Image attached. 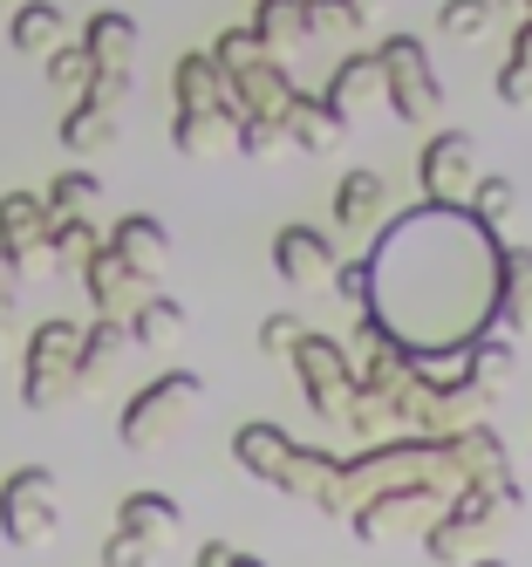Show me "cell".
<instances>
[{
    "label": "cell",
    "instance_id": "obj_1",
    "mask_svg": "<svg viewBox=\"0 0 532 567\" xmlns=\"http://www.w3.org/2000/svg\"><path fill=\"white\" fill-rule=\"evenodd\" d=\"M368 274V321L389 342V355H471L491 321H499L505 295V254L491 226H478L465 206H409L376 233V247L362 260Z\"/></svg>",
    "mask_w": 532,
    "mask_h": 567
},
{
    "label": "cell",
    "instance_id": "obj_2",
    "mask_svg": "<svg viewBox=\"0 0 532 567\" xmlns=\"http://www.w3.org/2000/svg\"><path fill=\"white\" fill-rule=\"evenodd\" d=\"M75 349H82V321H69V315L41 321V329L28 336V370H21V403L28 411H55V403H69L82 390Z\"/></svg>",
    "mask_w": 532,
    "mask_h": 567
},
{
    "label": "cell",
    "instance_id": "obj_3",
    "mask_svg": "<svg viewBox=\"0 0 532 567\" xmlns=\"http://www.w3.org/2000/svg\"><path fill=\"white\" fill-rule=\"evenodd\" d=\"M55 526H62V499L49 465H21L14 478H0V534L14 547H49Z\"/></svg>",
    "mask_w": 532,
    "mask_h": 567
},
{
    "label": "cell",
    "instance_id": "obj_4",
    "mask_svg": "<svg viewBox=\"0 0 532 567\" xmlns=\"http://www.w3.org/2000/svg\"><path fill=\"white\" fill-rule=\"evenodd\" d=\"M198 396H205V377H198V370H164L157 383H144L131 403H123V424H116V437L131 444V452H150V444H164V437H171L178 411H185V403H198Z\"/></svg>",
    "mask_w": 532,
    "mask_h": 567
},
{
    "label": "cell",
    "instance_id": "obj_5",
    "mask_svg": "<svg viewBox=\"0 0 532 567\" xmlns=\"http://www.w3.org/2000/svg\"><path fill=\"white\" fill-rule=\"evenodd\" d=\"M376 69H383L389 110L403 116V124H430L444 96H437V75H430V55H424V42H409V34H389V42L376 49Z\"/></svg>",
    "mask_w": 532,
    "mask_h": 567
},
{
    "label": "cell",
    "instance_id": "obj_6",
    "mask_svg": "<svg viewBox=\"0 0 532 567\" xmlns=\"http://www.w3.org/2000/svg\"><path fill=\"white\" fill-rule=\"evenodd\" d=\"M471 165H478V137H471V131H444V137H430V151L417 157L424 198H430V206H458L465 185H471Z\"/></svg>",
    "mask_w": 532,
    "mask_h": 567
},
{
    "label": "cell",
    "instance_id": "obj_7",
    "mask_svg": "<svg viewBox=\"0 0 532 567\" xmlns=\"http://www.w3.org/2000/svg\"><path fill=\"white\" fill-rule=\"evenodd\" d=\"M294 370H301V390H307L314 411H342V383H348V355H342V342L301 336V342H294Z\"/></svg>",
    "mask_w": 532,
    "mask_h": 567
},
{
    "label": "cell",
    "instance_id": "obj_8",
    "mask_svg": "<svg viewBox=\"0 0 532 567\" xmlns=\"http://www.w3.org/2000/svg\"><path fill=\"white\" fill-rule=\"evenodd\" d=\"M82 288H90V301H96V315H109V321H123L137 301H144V274L137 267H123L109 247H96L90 260H82Z\"/></svg>",
    "mask_w": 532,
    "mask_h": 567
},
{
    "label": "cell",
    "instance_id": "obj_9",
    "mask_svg": "<svg viewBox=\"0 0 532 567\" xmlns=\"http://www.w3.org/2000/svg\"><path fill=\"white\" fill-rule=\"evenodd\" d=\"M273 274L286 288H314V280L335 274V254H327V239L314 226H280L273 233Z\"/></svg>",
    "mask_w": 532,
    "mask_h": 567
},
{
    "label": "cell",
    "instance_id": "obj_10",
    "mask_svg": "<svg viewBox=\"0 0 532 567\" xmlns=\"http://www.w3.org/2000/svg\"><path fill=\"white\" fill-rule=\"evenodd\" d=\"M294 452H301V444L286 437L280 424H239V431H232V458L253 472V478H267V485H286V465H294Z\"/></svg>",
    "mask_w": 532,
    "mask_h": 567
},
{
    "label": "cell",
    "instance_id": "obj_11",
    "mask_svg": "<svg viewBox=\"0 0 532 567\" xmlns=\"http://www.w3.org/2000/svg\"><path fill=\"white\" fill-rule=\"evenodd\" d=\"M103 247L123 260V267H137V274H157L164 267V254H171V233H164L150 213H123L116 226H109V239Z\"/></svg>",
    "mask_w": 532,
    "mask_h": 567
},
{
    "label": "cell",
    "instance_id": "obj_12",
    "mask_svg": "<svg viewBox=\"0 0 532 567\" xmlns=\"http://www.w3.org/2000/svg\"><path fill=\"white\" fill-rule=\"evenodd\" d=\"M82 55H90L96 75H103V69H131V62H137V21L116 14V8L90 14V28H82Z\"/></svg>",
    "mask_w": 532,
    "mask_h": 567
},
{
    "label": "cell",
    "instance_id": "obj_13",
    "mask_svg": "<svg viewBox=\"0 0 532 567\" xmlns=\"http://www.w3.org/2000/svg\"><path fill=\"white\" fill-rule=\"evenodd\" d=\"M41 239H49V206H41V192H0V247L28 254Z\"/></svg>",
    "mask_w": 532,
    "mask_h": 567
},
{
    "label": "cell",
    "instance_id": "obj_14",
    "mask_svg": "<svg viewBox=\"0 0 532 567\" xmlns=\"http://www.w3.org/2000/svg\"><path fill=\"white\" fill-rule=\"evenodd\" d=\"M178 499H164V493H131V499H123L116 506V526H123V534H137V540H150V547H164V540H171L178 534Z\"/></svg>",
    "mask_w": 532,
    "mask_h": 567
},
{
    "label": "cell",
    "instance_id": "obj_15",
    "mask_svg": "<svg viewBox=\"0 0 532 567\" xmlns=\"http://www.w3.org/2000/svg\"><path fill=\"white\" fill-rule=\"evenodd\" d=\"M123 336L144 342V349H164V342H178L185 336V308L171 295H144L131 315H123Z\"/></svg>",
    "mask_w": 532,
    "mask_h": 567
},
{
    "label": "cell",
    "instance_id": "obj_16",
    "mask_svg": "<svg viewBox=\"0 0 532 567\" xmlns=\"http://www.w3.org/2000/svg\"><path fill=\"white\" fill-rule=\"evenodd\" d=\"M232 124H239L232 103H219V110H178V116H171V144H178L185 157H205L212 144L232 137Z\"/></svg>",
    "mask_w": 532,
    "mask_h": 567
},
{
    "label": "cell",
    "instance_id": "obj_17",
    "mask_svg": "<svg viewBox=\"0 0 532 567\" xmlns=\"http://www.w3.org/2000/svg\"><path fill=\"white\" fill-rule=\"evenodd\" d=\"M273 131H286V137H294L301 151H327V137L342 131V116L327 110L321 96H294V103H286V110L273 116Z\"/></svg>",
    "mask_w": 532,
    "mask_h": 567
},
{
    "label": "cell",
    "instance_id": "obj_18",
    "mask_svg": "<svg viewBox=\"0 0 532 567\" xmlns=\"http://www.w3.org/2000/svg\"><path fill=\"white\" fill-rule=\"evenodd\" d=\"M8 42L21 55H49L62 42V8H55V0H21L14 21H8Z\"/></svg>",
    "mask_w": 532,
    "mask_h": 567
},
{
    "label": "cell",
    "instance_id": "obj_19",
    "mask_svg": "<svg viewBox=\"0 0 532 567\" xmlns=\"http://www.w3.org/2000/svg\"><path fill=\"white\" fill-rule=\"evenodd\" d=\"M171 90H178V110H219L226 103V75L212 69V55H178Z\"/></svg>",
    "mask_w": 532,
    "mask_h": 567
},
{
    "label": "cell",
    "instance_id": "obj_20",
    "mask_svg": "<svg viewBox=\"0 0 532 567\" xmlns=\"http://www.w3.org/2000/svg\"><path fill=\"white\" fill-rule=\"evenodd\" d=\"M123 342H131V336H123V321H109V315H96L90 329H82V349H75V377H82V390H90V383L109 370V355H116Z\"/></svg>",
    "mask_w": 532,
    "mask_h": 567
},
{
    "label": "cell",
    "instance_id": "obj_21",
    "mask_svg": "<svg viewBox=\"0 0 532 567\" xmlns=\"http://www.w3.org/2000/svg\"><path fill=\"white\" fill-rule=\"evenodd\" d=\"M499 321H512L519 336H532V247L505 254V295H499Z\"/></svg>",
    "mask_w": 532,
    "mask_h": 567
},
{
    "label": "cell",
    "instance_id": "obj_22",
    "mask_svg": "<svg viewBox=\"0 0 532 567\" xmlns=\"http://www.w3.org/2000/svg\"><path fill=\"white\" fill-rule=\"evenodd\" d=\"M96 198H103V178L96 172H62L49 192H41V206H49V219H90Z\"/></svg>",
    "mask_w": 532,
    "mask_h": 567
},
{
    "label": "cell",
    "instance_id": "obj_23",
    "mask_svg": "<svg viewBox=\"0 0 532 567\" xmlns=\"http://www.w3.org/2000/svg\"><path fill=\"white\" fill-rule=\"evenodd\" d=\"M376 206H383V178L376 172H348L335 185V226H368Z\"/></svg>",
    "mask_w": 532,
    "mask_h": 567
},
{
    "label": "cell",
    "instance_id": "obj_24",
    "mask_svg": "<svg viewBox=\"0 0 532 567\" xmlns=\"http://www.w3.org/2000/svg\"><path fill=\"white\" fill-rule=\"evenodd\" d=\"M376 75H383V69H376V49H368V55H348V62L335 69V83H327V96H321V103H327V110H335L342 124H348V110L362 103V90L376 83Z\"/></svg>",
    "mask_w": 532,
    "mask_h": 567
},
{
    "label": "cell",
    "instance_id": "obj_25",
    "mask_svg": "<svg viewBox=\"0 0 532 567\" xmlns=\"http://www.w3.org/2000/svg\"><path fill=\"white\" fill-rule=\"evenodd\" d=\"M41 247H49V260L62 267H82V260H90L96 247H103V233L90 226V219H49V239H41Z\"/></svg>",
    "mask_w": 532,
    "mask_h": 567
},
{
    "label": "cell",
    "instance_id": "obj_26",
    "mask_svg": "<svg viewBox=\"0 0 532 567\" xmlns=\"http://www.w3.org/2000/svg\"><path fill=\"white\" fill-rule=\"evenodd\" d=\"M62 144H69V151H103V144H116V116L96 110V103H75V110L62 116Z\"/></svg>",
    "mask_w": 532,
    "mask_h": 567
},
{
    "label": "cell",
    "instance_id": "obj_27",
    "mask_svg": "<svg viewBox=\"0 0 532 567\" xmlns=\"http://www.w3.org/2000/svg\"><path fill=\"white\" fill-rule=\"evenodd\" d=\"M253 62H267V42H260L253 28H226V34H219V49H212V69L232 83V75H246Z\"/></svg>",
    "mask_w": 532,
    "mask_h": 567
},
{
    "label": "cell",
    "instance_id": "obj_28",
    "mask_svg": "<svg viewBox=\"0 0 532 567\" xmlns=\"http://www.w3.org/2000/svg\"><path fill=\"white\" fill-rule=\"evenodd\" d=\"M253 34H260L267 49H273V42H294V34H307V8H301V0H260Z\"/></svg>",
    "mask_w": 532,
    "mask_h": 567
},
{
    "label": "cell",
    "instance_id": "obj_29",
    "mask_svg": "<svg viewBox=\"0 0 532 567\" xmlns=\"http://www.w3.org/2000/svg\"><path fill=\"white\" fill-rule=\"evenodd\" d=\"M41 62H49V83H55L62 96H82V90H90V75H96L90 55H82V42H55Z\"/></svg>",
    "mask_w": 532,
    "mask_h": 567
},
{
    "label": "cell",
    "instance_id": "obj_30",
    "mask_svg": "<svg viewBox=\"0 0 532 567\" xmlns=\"http://www.w3.org/2000/svg\"><path fill=\"white\" fill-rule=\"evenodd\" d=\"M484 519H491V485L484 478H465V493L450 499L444 526H450V534H471V526H484Z\"/></svg>",
    "mask_w": 532,
    "mask_h": 567
},
{
    "label": "cell",
    "instance_id": "obj_31",
    "mask_svg": "<svg viewBox=\"0 0 532 567\" xmlns=\"http://www.w3.org/2000/svg\"><path fill=\"white\" fill-rule=\"evenodd\" d=\"M512 206H519V185H512V178H484V185H478V206H471V219L499 233V226L512 219Z\"/></svg>",
    "mask_w": 532,
    "mask_h": 567
},
{
    "label": "cell",
    "instance_id": "obj_32",
    "mask_svg": "<svg viewBox=\"0 0 532 567\" xmlns=\"http://www.w3.org/2000/svg\"><path fill=\"white\" fill-rule=\"evenodd\" d=\"M484 21H491V0H444V14H437V28L450 42H471Z\"/></svg>",
    "mask_w": 532,
    "mask_h": 567
},
{
    "label": "cell",
    "instance_id": "obj_33",
    "mask_svg": "<svg viewBox=\"0 0 532 567\" xmlns=\"http://www.w3.org/2000/svg\"><path fill=\"white\" fill-rule=\"evenodd\" d=\"M103 567H157V547H150V540H137V534H123V526H116V534L103 540Z\"/></svg>",
    "mask_w": 532,
    "mask_h": 567
},
{
    "label": "cell",
    "instance_id": "obj_34",
    "mask_svg": "<svg viewBox=\"0 0 532 567\" xmlns=\"http://www.w3.org/2000/svg\"><path fill=\"white\" fill-rule=\"evenodd\" d=\"M273 137H280V131L267 124V116H239V124H232V144H239L246 157H267V151H273Z\"/></svg>",
    "mask_w": 532,
    "mask_h": 567
},
{
    "label": "cell",
    "instance_id": "obj_35",
    "mask_svg": "<svg viewBox=\"0 0 532 567\" xmlns=\"http://www.w3.org/2000/svg\"><path fill=\"white\" fill-rule=\"evenodd\" d=\"M301 336H307V329H301L294 315H267V321H260V349H273V355H280V349L294 355V342H301Z\"/></svg>",
    "mask_w": 532,
    "mask_h": 567
},
{
    "label": "cell",
    "instance_id": "obj_36",
    "mask_svg": "<svg viewBox=\"0 0 532 567\" xmlns=\"http://www.w3.org/2000/svg\"><path fill=\"white\" fill-rule=\"evenodd\" d=\"M499 96H505V103H532V62H505Z\"/></svg>",
    "mask_w": 532,
    "mask_h": 567
},
{
    "label": "cell",
    "instance_id": "obj_37",
    "mask_svg": "<svg viewBox=\"0 0 532 567\" xmlns=\"http://www.w3.org/2000/svg\"><path fill=\"white\" fill-rule=\"evenodd\" d=\"M14 301H21V260L0 247V315H14Z\"/></svg>",
    "mask_w": 532,
    "mask_h": 567
},
{
    "label": "cell",
    "instance_id": "obj_38",
    "mask_svg": "<svg viewBox=\"0 0 532 567\" xmlns=\"http://www.w3.org/2000/svg\"><path fill=\"white\" fill-rule=\"evenodd\" d=\"M335 288H342L348 301H368V274H362V260H348V267H335Z\"/></svg>",
    "mask_w": 532,
    "mask_h": 567
},
{
    "label": "cell",
    "instance_id": "obj_39",
    "mask_svg": "<svg viewBox=\"0 0 532 567\" xmlns=\"http://www.w3.org/2000/svg\"><path fill=\"white\" fill-rule=\"evenodd\" d=\"M430 560L458 567V534H450V526H437V534H430Z\"/></svg>",
    "mask_w": 532,
    "mask_h": 567
},
{
    "label": "cell",
    "instance_id": "obj_40",
    "mask_svg": "<svg viewBox=\"0 0 532 567\" xmlns=\"http://www.w3.org/2000/svg\"><path fill=\"white\" fill-rule=\"evenodd\" d=\"M226 560H232L226 540H205V547H198V567H226Z\"/></svg>",
    "mask_w": 532,
    "mask_h": 567
},
{
    "label": "cell",
    "instance_id": "obj_41",
    "mask_svg": "<svg viewBox=\"0 0 532 567\" xmlns=\"http://www.w3.org/2000/svg\"><path fill=\"white\" fill-rule=\"evenodd\" d=\"M14 342V315H0V349H8Z\"/></svg>",
    "mask_w": 532,
    "mask_h": 567
},
{
    "label": "cell",
    "instance_id": "obj_42",
    "mask_svg": "<svg viewBox=\"0 0 532 567\" xmlns=\"http://www.w3.org/2000/svg\"><path fill=\"white\" fill-rule=\"evenodd\" d=\"M226 567H267V560H253V554H232V560H226Z\"/></svg>",
    "mask_w": 532,
    "mask_h": 567
},
{
    "label": "cell",
    "instance_id": "obj_43",
    "mask_svg": "<svg viewBox=\"0 0 532 567\" xmlns=\"http://www.w3.org/2000/svg\"><path fill=\"white\" fill-rule=\"evenodd\" d=\"M471 567H505V560H471Z\"/></svg>",
    "mask_w": 532,
    "mask_h": 567
},
{
    "label": "cell",
    "instance_id": "obj_44",
    "mask_svg": "<svg viewBox=\"0 0 532 567\" xmlns=\"http://www.w3.org/2000/svg\"><path fill=\"white\" fill-rule=\"evenodd\" d=\"M0 8H8V0H0Z\"/></svg>",
    "mask_w": 532,
    "mask_h": 567
}]
</instances>
